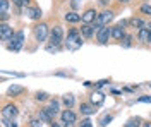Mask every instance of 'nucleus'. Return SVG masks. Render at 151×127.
Wrapping results in <instances>:
<instances>
[{
    "instance_id": "obj_7",
    "label": "nucleus",
    "mask_w": 151,
    "mask_h": 127,
    "mask_svg": "<svg viewBox=\"0 0 151 127\" xmlns=\"http://www.w3.org/2000/svg\"><path fill=\"white\" fill-rule=\"evenodd\" d=\"M60 118H62V124H64L65 127H69V126H72V124L76 122V113L70 110V108H67V110L62 112Z\"/></svg>"
},
{
    "instance_id": "obj_13",
    "label": "nucleus",
    "mask_w": 151,
    "mask_h": 127,
    "mask_svg": "<svg viewBox=\"0 0 151 127\" xmlns=\"http://www.w3.org/2000/svg\"><path fill=\"white\" fill-rule=\"evenodd\" d=\"M105 101V96L103 93H100V91H94L93 95H91V103H93L94 107H98V105H101Z\"/></svg>"
},
{
    "instance_id": "obj_11",
    "label": "nucleus",
    "mask_w": 151,
    "mask_h": 127,
    "mask_svg": "<svg viewBox=\"0 0 151 127\" xmlns=\"http://www.w3.org/2000/svg\"><path fill=\"white\" fill-rule=\"evenodd\" d=\"M137 38H139V41H142V43H150L151 29H150V28H141L139 33H137Z\"/></svg>"
},
{
    "instance_id": "obj_19",
    "label": "nucleus",
    "mask_w": 151,
    "mask_h": 127,
    "mask_svg": "<svg viewBox=\"0 0 151 127\" xmlns=\"http://www.w3.org/2000/svg\"><path fill=\"white\" fill-rule=\"evenodd\" d=\"M26 14H28V17H31V19H40L41 17V10L40 9H31V7H28L26 9Z\"/></svg>"
},
{
    "instance_id": "obj_1",
    "label": "nucleus",
    "mask_w": 151,
    "mask_h": 127,
    "mask_svg": "<svg viewBox=\"0 0 151 127\" xmlns=\"http://www.w3.org/2000/svg\"><path fill=\"white\" fill-rule=\"evenodd\" d=\"M65 45H67V48H69V50L81 48V45H83V41H81V31H77V29H70V31H69Z\"/></svg>"
},
{
    "instance_id": "obj_5",
    "label": "nucleus",
    "mask_w": 151,
    "mask_h": 127,
    "mask_svg": "<svg viewBox=\"0 0 151 127\" xmlns=\"http://www.w3.org/2000/svg\"><path fill=\"white\" fill-rule=\"evenodd\" d=\"M62 39H64V31H62L60 26H55V28L52 29V33H50V43L55 45V47H58V45L62 43Z\"/></svg>"
},
{
    "instance_id": "obj_40",
    "label": "nucleus",
    "mask_w": 151,
    "mask_h": 127,
    "mask_svg": "<svg viewBox=\"0 0 151 127\" xmlns=\"http://www.w3.org/2000/svg\"><path fill=\"white\" fill-rule=\"evenodd\" d=\"M148 28H150V29H151V22H150V24H148Z\"/></svg>"
},
{
    "instance_id": "obj_3",
    "label": "nucleus",
    "mask_w": 151,
    "mask_h": 127,
    "mask_svg": "<svg viewBox=\"0 0 151 127\" xmlns=\"http://www.w3.org/2000/svg\"><path fill=\"white\" fill-rule=\"evenodd\" d=\"M9 41H10L9 50H12V52H19V50L22 48V43H24V33H22V31L16 33Z\"/></svg>"
},
{
    "instance_id": "obj_32",
    "label": "nucleus",
    "mask_w": 151,
    "mask_h": 127,
    "mask_svg": "<svg viewBox=\"0 0 151 127\" xmlns=\"http://www.w3.org/2000/svg\"><path fill=\"white\" fill-rule=\"evenodd\" d=\"M4 126H5V127H17L12 120H7V118H4Z\"/></svg>"
},
{
    "instance_id": "obj_2",
    "label": "nucleus",
    "mask_w": 151,
    "mask_h": 127,
    "mask_svg": "<svg viewBox=\"0 0 151 127\" xmlns=\"http://www.w3.org/2000/svg\"><path fill=\"white\" fill-rule=\"evenodd\" d=\"M113 21V12L112 10H103L101 14H98V17H96V31L100 29L101 26H106L108 22H112Z\"/></svg>"
},
{
    "instance_id": "obj_31",
    "label": "nucleus",
    "mask_w": 151,
    "mask_h": 127,
    "mask_svg": "<svg viewBox=\"0 0 151 127\" xmlns=\"http://www.w3.org/2000/svg\"><path fill=\"white\" fill-rule=\"evenodd\" d=\"M79 127H93V124H91V120H89V118H86V120L81 122V126H79Z\"/></svg>"
},
{
    "instance_id": "obj_17",
    "label": "nucleus",
    "mask_w": 151,
    "mask_h": 127,
    "mask_svg": "<svg viewBox=\"0 0 151 127\" xmlns=\"http://www.w3.org/2000/svg\"><path fill=\"white\" fill-rule=\"evenodd\" d=\"M94 33V28L91 26V24H84L83 28H81V34L84 36V38H91Z\"/></svg>"
},
{
    "instance_id": "obj_23",
    "label": "nucleus",
    "mask_w": 151,
    "mask_h": 127,
    "mask_svg": "<svg viewBox=\"0 0 151 127\" xmlns=\"http://www.w3.org/2000/svg\"><path fill=\"white\" fill-rule=\"evenodd\" d=\"M129 22H131L132 28H139V29H141L142 26H144V22H142V21L139 19V17H132V19L129 21Z\"/></svg>"
},
{
    "instance_id": "obj_29",
    "label": "nucleus",
    "mask_w": 151,
    "mask_h": 127,
    "mask_svg": "<svg viewBox=\"0 0 151 127\" xmlns=\"http://www.w3.org/2000/svg\"><path fill=\"white\" fill-rule=\"evenodd\" d=\"M28 2H29V0H12V4H14V5H17V7H24Z\"/></svg>"
},
{
    "instance_id": "obj_9",
    "label": "nucleus",
    "mask_w": 151,
    "mask_h": 127,
    "mask_svg": "<svg viewBox=\"0 0 151 127\" xmlns=\"http://www.w3.org/2000/svg\"><path fill=\"white\" fill-rule=\"evenodd\" d=\"M81 17H83V22H84V24H91V22H94V21H96V17H98V12H96L94 9H88L84 14L81 16Z\"/></svg>"
},
{
    "instance_id": "obj_16",
    "label": "nucleus",
    "mask_w": 151,
    "mask_h": 127,
    "mask_svg": "<svg viewBox=\"0 0 151 127\" xmlns=\"http://www.w3.org/2000/svg\"><path fill=\"white\" fill-rule=\"evenodd\" d=\"M65 21H67V22H72V24H76V22L83 21V17H81L77 12H67V14H65Z\"/></svg>"
},
{
    "instance_id": "obj_18",
    "label": "nucleus",
    "mask_w": 151,
    "mask_h": 127,
    "mask_svg": "<svg viewBox=\"0 0 151 127\" xmlns=\"http://www.w3.org/2000/svg\"><path fill=\"white\" fill-rule=\"evenodd\" d=\"M112 36L115 39H122L124 36H125V31H124L122 26H115V28L112 29Z\"/></svg>"
},
{
    "instance_id": "obj_4",
    "label": "nucleus",
    "mask_w": 151,
    "mask_h": 127,
    "mask_svg": "<svg viewBox=\"0 0 151 127\" xmlns=\"http://www.w3.org/2000/svg\"><path fill=\"white\" fill-rule=\"evenodd\" d=\"M110 36H112V29H110L108 26H101L100 29L96 31V39H98L100 45H106L108 39H110Z\"/></svg>"
},
{
    "instance_id": "obj_39",
    "label": "nucleus",
    "mask_w": 151,
    "mask_h": 127,
    "mask_svg": "<svg viewBox=\"0 0 151 127\" xmlns=\"http://www.w3.org/2000/svg\"><path fill=\"white\" fill-rule=\"evenodd\" d=\"M52 127H60V126H58V124H55V122H53V124H52Z\"/></svg>"
},
{
    "instance_id": "obj_8",
    "label": "nucleus",
    "mask_w": 151,
    "mask_h": 127,
    "mask_svg": "<svg viewBox=\"0 0 151 127\" xmlns=\"http://www.w3.org/2000/svg\"><path fill=\"white\" fill-rule=\"evenodd\" d=\"M16 115H17V107L16 105H5L4 110H2V117L7 118V120L16 118Z\"/></svg>"
},
{
    "instance_id": "obj_21",
    "label": "nucleus",
    "mask_w": 151,
    "mask_h": 127,
    "mask_svg": "<svg viewBox=\"0 0 151 127\" xmlns=\"http://www.w3.org/2000/svg\"><path fill=\"white\" fill-rule=\"evenodd\" d=\"M125 127H141V118L139 117H132L125 122Z\"/></svg>"
},
{
    "instance_id": "obj_38",
    "label": "nucleus",
    "mask_w": 151,
    "mask_h": 127,
    "mask_svg": "<svg viewBox=\"0 0 151 127\" xmlns=\"http://www.w3.org/2000/svg\"><path fill=\"white\" fill-rule=\"evenodd\" d=\"M119 2H122V4H127V2H131V0H119Z\"/></svg>"
},
{
    "instance_id": "obj_25",
    "label": "nucleus",
    "mask_w": 151,
    "mask_h": 127,
    "mask_svg": "<svg viewBox=\"0 0 151 127\" xmlns=\"http://www.w3.org/2000/svg\"><path fill=\"white\" fill-rule=\"evenodd\" d=\"M112 120H113L112 115H105V117L101 118V122H100V124H101V127H106V126H108V122H112Z\"/></svg>"
},
{
    "instance_id": "obj_27",
    "label": "nucleus",
    "mask_w": 151,
    "mask_h": 127,
    "mask_svg": "<svg viewBox=\"0 0 151 127\" xmlns=\"http://www.w3.org/2000/svg\"><path fill=\"white\" fill-rule=\"evenodd\" d=\"M131 36H124L122 38V47L124 48H129V47H131Z\"/></svg>"
},
{
    "instance_id": "obj_28",
    "label": "nucleus",
    "mask_w": 151,
    "mask_h": 127,
    "mask_svg": "<svg viewBox=\"0 0 151 127\" xmlns=\"http://www.w3.org/2000/svg\"><path fill=\"white\" fill-rule=\"evenodd\" d=\"M81 4H83V0H70V7L74 10H77L79 7H81Z\"/></svg>"
},
{
    "instance_id": "obj_36",
    "label": "nucleus",
    "mask_w": 151,
    "mask_h": 127,
    "mask_svg": "<svg viewBox=\"0 0 151 127\" xmlns=\"http://www.w3.org/2000/svg\"><path fill=\"white\" fill-rule=\"evenodd\" d=\"M108 2H110V0H100V4H101V5H108Z\"/></svg>"
},
{
    "instance_id": "obj_30",
    "label": "nucleus",
    "mask_w": 151,
    "mask_h": 127,
    "mask_svg": "<svg viewBox=\"0 0 151 127\" xmlns=\"http://www.w3.org/2000/svg\"><path fill=\"white\" fill-rule=\"evenodd\" d=\"M141 12H142V14H148V16H151V5H142Z\"/></svg>"
},
{
    "instance_id": "obj_20",
    "label": "nucleus",
    "mask_w": 151,
    "mask_h": 127,
    "mask_svg": "<svg viewBox=\"0 0 151 127\" xmlns=\"http://www.w3.org/2000/svg\"><path fill=\"white\" fill-rule=\"evenodd\" d=\"M40 120H43V122H48V124H50V122H53V117H52L47 110L43 108V110H40Z\"/></svg>"
},
{
    "instance_id": "obj_12",
    "label": "nucleus",
    "mask_w": 151,
    "mask_h": 127,
    "mask_svg": "<svg viewBox=\"0 0 151 127\" xmlns=\"http://www.w3.org/2000/svg\"><path fill=\"white\" fill-rule=\"evenodd\" d=\"M22 93H24V88L19 86V84H12V86L7 89V95H9V96H19V95H22Z\"/></svg>"
},
{
    "instance_id": "obj_41",
    "label": "nucleus",
    "mask_w": 151,
    "mask_h": 127,
    "mask_svg": "<svg viewBox=\"0 0 151 127\" xmlns=\"http://www.w3.org/2000/svg\"><path fill=\"white\" fill-rule=\"evenodd\" d=\"M150 43H151V38H150Z\"/></svg>"
},
{
    "instance_id": "obj_35",
    "label": "nucleus",
    "mask_w": 151,
    "mask_h": 127,
    "mask_svg": "<svg viewBox=\"0 0 151 127\" xmlns=\"http://www.w3.org/2000/svg\"><path fill=\"white\" fill-rule=\"evenodd\" d=\"M139 101H144V103H146V101H151V96H141Z\"/></svg>"
},
{
    "instance_id": "obj_6",
    "label": "nucleus",
    "mask_w": 151,
    "mask_h": 127,
    "mask_svg": "<svg viewBox=\"0 0 151 127\" xmlns=\"http://www.w3.org/2000/svg\"><path fill=\"white\" fill-rule=\"evenodd\" d=\"M35 36H36L38 41H45L48 36V26L45 22H40L35 26Z\"/></svg>"
},
{
    "instance_id": "obj_33",
    "label": "nucleus",
    "mask_w": 151,
    "mask_h": 127,
    "mask_svg": "<svg viewBox=\"0 0 151 127\" xmlns=\"http://www.w3.org/2000/svg\"><path fill=\"white\" fill-rule=\"evenodd\" d=\"M31 127H41V120H33L31 122Z\"/></svg>"
},
{
    "instance_id": "obj_24",
    "label": "nucleus",
    "mask_w": 151,
    "mask_h": 127,
    "mask_svg": "<svg viewBox=\"0 0 151 127\" xmlns=\"http://www.w3.org/2000/svg\"><path fill=\"white\" fill-rule=\"evenodd\" d=\"M9 10V0H0V14H7Z\"/></svg>"
},
{
    "instance_id": "obj_34",
    "label": "nucleus",
    "mask_w": 151,
    "mask_h": 127,
    "mask_svg": "<svg viewBox=\"0 0 151 127\" xmlns=\"http://www.w3.org/2000/svg\"><path fill=\"white\" fill-rule=\"evenodd\" d=\"M106 83H108V81H98V83H96V88H101V86H105V84H106Z\"/></svg>"
},
{
    "instance_id": "obj_15",
    "label": "nucleus",
    "mask_w": 151,
    "mask_h": 127,
    "mask_svg": "<svg viewBox=\"0 0 151 127\" xmlns=\"http://www.w3.org/2000/svg\"><path fill=\"white\" fill-rule=\"evenodd\" d=\"M45 110H47L52 117H55L57 113H58V101H57V100H52V101H50V107H47Z\"/></svg>"
},
{
    "instance_id": "obj_26",
    "label": "nucleus",
    "mask_w": 151,
    "mask_h": 127,
    "mask_svg": "<svg viewBox=\"0 0 151 127\" xmlns=\"http://www.w3.org/2000/svg\"><path fill=\"white\" fill-rule=\"evenodd\" d=\"M36 100L38 101H45V100H48V95L47 93H43V91H38L36 93Z\"/></svg>"
},
{
    "instance_id": "obj_14",
    "label": "nucleus",
    "mask_w": 151,
    "mask_h": 127,
    "mask_svg": "<svg viewBox=\"0 0 151 127\" xmlns=\"http://www.w3.org/2000/svg\"><path fill=\"white\" fill-rule=\"evenodd\" d=\"M94 112V105L93 103H81V113H84V115H93Z\"/></svg>"
},
{
    "instance_id": "obj_22",
    "label": "nucleus",
    "mask_w": 151,
    "mask_h": 127,
    "mask_svg": "<svg viewBox=\"0 0 151 127\" xmlns=\"http://www.w3.org/2000/svg\"><path fill=\"white\" fill-rule=\"evenodd\" d=\"M62 101H64V105H65L67 108H70L74 105V96H72V95H65V96L62 98Z\"/></svg>"
},
{
    "instance_id": "obj_37",
    "label": "nucleus",
    "mask_w": 151,
    "mask_h": 127,
    "mask_svg": "<svg viewBox=\"0 0 151 127\" xmlns=\"http://www.w3.org/2000/svg\"><path fill=\"white\" fill-rule=\"evenodd\" d=\"M142 127H151V122H148V124H144Z\"/></svg>"
},
{
    "instance_id": "obj_10",
    "label": "nucleus",
    "mask_w": 151,
    "mask_h": 127,
    "mask_svg": "<svg viewBox=\"0 0 151 127\" xmlns=\"http://www.w3.org/2000/svg\"><path fill=\"white\" fill-rule=\"evenodd\" d=\"M14 34H16V33L12 31V28H10V26H7V24H2V26H0V38L4 39V41L10 39Z\"/></svg>"
}]
</instances>
